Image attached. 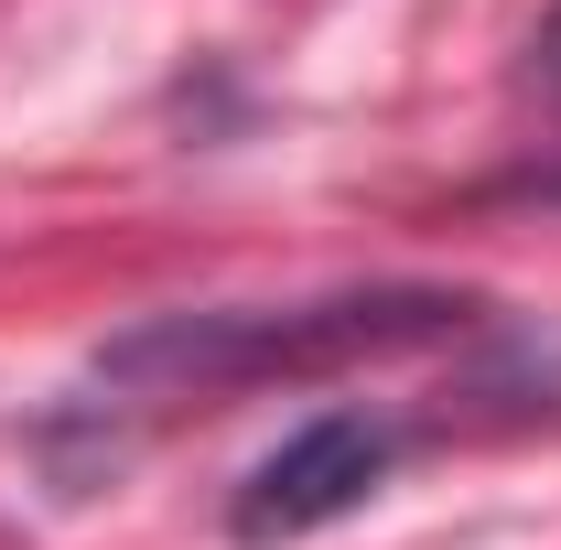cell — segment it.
Here are the masks:
<instances>
[{"label": "cell", "mask_w": 561, "mask_h": 550, "mask_svg": "<svg viewBox=\"0 0 561 550\" xmlns=\"http://www.w3.org/2000/svg\"><path fill=\"white\" fill-rule=\"evenodd\" d=\"M476 291L454 280H367V291H313V302H216V313H151L98 345V389L119 400H238V389H302L346 378L378 356L476 335Z\"/></svg>", "instance_id": "obj_1"}, {"label": "cell", "mask_w": 561, "mask_h": 550, "mask_svg": "<svg viewBox=\"0 0 561 550\" xmlns=\"http://www.w3.org/2000/svg\"><path fill=\"white\" fill-rule=\"evenodd\" d=\"M389 465H400V421H389V411H313L280 454L249 465L238 507H227V529H238L249 550L313 540V529L356 518V507L389 485Z\"/></svg>", "instance_id": "obj_2"}, {"label": "cell", "mask_w": 561, "mask_h": 550, "mask_svg": "<svg viewBox=\"0 0 561 550\" xmlns=\"http://www.w3.org/2000/svg\"><path fill=\"white\" fill-rule=\"evenodd\" d=\"M540 76H551V87H561V11H551V22H540Z\"/></svg>", "instance_id": "obj_3"}, {"label": "cell", "mask_w": 561, "mask_h": 550, "mask_svg": "<svg viewBox=\"0 0 561 550\" xmlns=\"http://www.w3.org/2000/svg\"><path fill=\"white\" fill-rule=\"evenodd\" d=\"M518 195H561V173H529V184H518Z\"/></svg>", "instance_id": "obj_4"}]
</instances>
